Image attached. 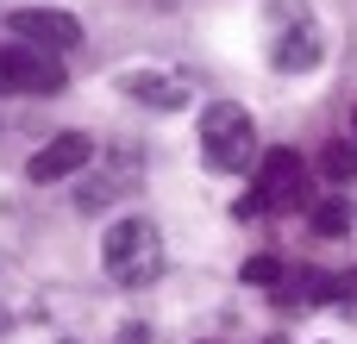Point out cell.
<instances>
[{
    "label": "cell",
    "instance_id": "52a82bcc",
    "mask_svg": "<svg viewBox=\"0 0 357 344\" xmlns=\"http://www.w3.org/2000/svg\"><path fill=\"white\" fill-rule=\"evenodd\" d=\"M126 94H132V100H144V107H188V81H182V75L132 69V75H126Z\"/></svg>",
    "mask_w": 357,
    "mask_h": 344
},
{
    "label": "cell",
    "instance_id": "9c48e42d",
    "mask_svg": "<svg viewBox=\"0 0 357 344\" xmlns=\"http://www.w3.org/2000/svg\"><path fill=\"white\" fill-rule=\"evenodd\" d=\"M351 207H339V201H320V207H314V232H320V238H345V232H351Z\"/></svg>",
    "mask_w": 357,
    "mask_h": 344
},
{
    "label": "cell",
    "instance_id": "277c9868",
    "mask_svg": "<svg viewBox=\"0 0 357 344\" xmlns=\"http://www.w3.org/2000/svg\"><path fill=\"white\" fill-rule=\"evenodd\" d=\"M6 31L25 38V44H44V50H56V56L82 44V19L63 13V6H19V13L6 19Z\"/></svg>",
    "mask_w": 357,
    "mask_h": 344
},
{
    "label": "cell",
    "instance_id": "4fadbf2b",
    "mask_svg": "<svg viewBox=\"0 0 357 344\" xmlns=\"http://www.w3.org/2000/svg\"><path fill=\"white\" fill-rule=\"evenodd\" d=\"M0 326H6V313H0Z\"/></svg>",
    "mask_w": 357,
    "mask_h": 344
},
{
    "label": "cell",
    "instance_id": "30bf717a",
    "mask_svg": "<svg viewBox=\"0 0 357 344\" xmlns=\"http://www.w3.org/2000/svg\"><path fill=\"white\" fill-rule=\"evenodd\" d=\"M320 169H326V182H351L357 175V144H326V157H320Z\"/></svg>",
    "mask_w": 357,
    "mask_h": 344
},
{
    "label": "cell",
    "instance_id": "6da1fadb",
    "mask_svg": "<svg viewBox=\"0 0 357 344\" xmlns=\"http://www.w3.org/2000/svg\"><path fill=\"white\" fill-rule=\"evenodd\" d=\"M100 263H107V276L119 288H151L163 276V232H157V219H144V213L113 219L107 238H100Z\"/></svg>",
    "mask_w": 357,
    "mask_h": 344
},
{
    "label": "cell",
    "instance_id": "5b68a950",
    "mask_svg": "<svg viewBox=\"0 0 357 344\" xmlns=\"http://www.w3.org/2000/svg\"><path fill=\"white\" fill-rule=\"evenodd\" d=\"M94 163V138L88 132H56L31 163H25V175L38 182V188H50V182H69V175H82Z\"/></svg>",
    "mask_w": 357,
    "mask_h": 344
},
{
    "label": "cell",
    "instance_id": "3957f363",
    "mask_svg": "<svg viewBox=\"0 0 357 344\" xmlns=\"http://www.w3.org/2000/svg\"><path fill=\"white\" fill-rule=\"evenodd\" d=\"M270 19H276V38H270V63H276L282 75H307V69H320V56H326V44H320V19H314L301 0L276 6Z\"/></svg>",
    "mask_w": 357,
    "mask_h": 344
},
{
    "label": "cell",
    "instance_id": "8fae6325",
    "mask_svg": "<svg viewBox=\"0 0 357 344\" xmlns=\"http://www.w3.org/2000/svg\"><path fill=\"white\" fill-rule=\"evenodd\" d=\"M238 276H245L251 288H264V282H282V263H276V257H251V263H245Z\"/></svg>",
    "mask_w": 357,
    "mask_h": 344
},
{
    "label": "cell",
    "instance_id": "7c38bea8",
    "mask_svg": "<svg viewBox=\"0 0 357 344\" xmlns=\"http://www.w3.org/2000/svg\"><path fill=\"white\" fill-rule=\"evenodd\" d=\"M339 295H345V301H357V269H351V276H339Z\"/></svg>",
    "mask_w": 357,
    "mask_h": 344
},
{
    "label": "cell",
    "instance_id": "7a4b0ae2",
    "mask_svg": "<svg viewBox=\"0 0 357 344\" xmlns=\"http://www.w3.org/2000/svg\"><path fill=\"white\" fill-rule=\"evenodd\" d=\"M201 163L220 169V175H238L251 157H257V119L238 107V100H213L201 107Z\"/></svg>",
    "mask_w": 357,
    "mask_h": 344
},
{
    "label": "cell",
    "instance_id": "5bb4252c",
    "mask_svg": "<svg viewBox=\"0 0 357 344\" xmlns=\"http://www.w3.org/2000/svg\"><path fill=\"white\" fill-rule=\"evenodd\" d=\"M270 344H276V338H270Z\"/></svg>",
    "mask_w": 357,
    "mask_h": 344
},
{
    "label": "cell",
    "instance_id": "8992f818",
    "mask_svg": "<svg viewBox=\"0 0 357 344\" xmlns=\"http://www.w3.org/2000/svg\"><path fill=\"white\" fill-rule=\"evenodd\" d=\"M295 201H301V157L295 150H264L257 194L245 201V213H257V207H295Z\"/></svg>",
    "mask_w": 357,
    "mask_h": 344
},
{
    "label": "cell",
    "instance_id": "ba28073f",
    "mask_svg": "<svg viewBox=\"0 0 357 344\" xmlns=\"http://www.w3.org/2000/svg\"><path fill=\"white\" fill-rule=\"evenodd\" d=\"M119 194H126V182H119V175H100V182L75 188V207H82V213H100V207H107V201H119Z\"/></svg>",
    "mask_w": 357,
    "mask_h": 344
}]
</instances>
